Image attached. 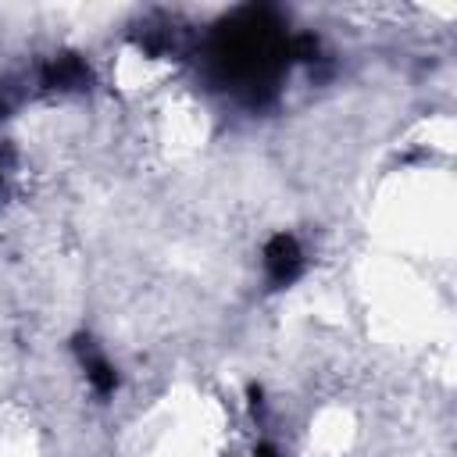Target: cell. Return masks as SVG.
I'll use <instances>...</instances> for the list:
<instances>
[{
    "label": "cell",
    "mask_w": 457,
    "mask_h": 457,
    "mask_svg": "<svg viewBox=\"0 0 457 457\" xmlns=\"http://www.w3.org/2000/svg\"><path fill=\"white\" fill-rule=\"evenodd\" d=\"M318 39L293 36L286 18L268 4H243L225 14L204 43V71L214 89L250 107L275 100L293 61H314Z\"/></svg>",
    "instance_id": "obj_1"
},
{
    "label": "cell",
    "mask_w": 457,
    "mask_h": 457,
    "mask_svg": "<svg viewBox=\"0 0 457 457\" xmlns=\"http://www.w3.org/2000/svg\"><path fill=\"white\" fill-rule=\"evenodd\" d=\"M303 271V250L296 243V236L289 232H275L264 246V275L271 289H282L289 282H296Z\"/></svg>",
    "instance_id": "obj_2"
},
{
    "label": "cell",
    "mask_w": 457,
    "mask_h": 457,
    "mask_svg": "<svg viewBox=\"0 0 457 457\" xmlns=\"http://www.w3.org/2000/svg\"><path fill=\"white\" fill-rule=\"evenodd\" d=\"M39 82H43V89L71 93V89H89L93 71H89V64H86L79 54H57V57H50V61L43 64Z\"/></svg>",
    "instance_id": "obj_3"
},
{
    "label": "cell",
    "mask_w": 457,
    "mask_h": 457,
    "mask_svg": "<svg viewBox=\"0 0 457 457\" xmlns=\"http://www.w3.org/2000/svg\"><path fill=\"white\" fill-rule=\"evenodd\" d=\"M75 353H79V361H82V368H86V378L93 382V389L100 393V396H107V393H114V386H118V375H114V368H111V361L93 346V339H86V336H79L75 339Z\"/></svg>",
    "instance_id": "obj_4"
},
{
    "label": "cell",
    "mask_w": 457,
    "mask_h": 457,
    "mask_svg": "<svg viewBox=\"0 0 457 457\" xmlns=\"http://www.w3.org/2000/svg\"><path fill=\"white\" fill-rule=\"evenodd\" d=\"M4 171H7V157L0 154V193H4Z\"/></svg>",
    "instance_id": "obj_5"
},
{
    "label": "cell",
    "mask_w": 457,
    "mask_h": 457,
    "mask_svg": "<svg viewBox=\"0 0 457 457\" xmlns=\"http://www.w3.org/2000/svg\"><path fill=\"white\" fill-rule=\"evenodd\" d=\"M261 457H275V453H271V446H261Z\"/></svg>",
    "instance_id": "obj_6"
}]
</instances>
